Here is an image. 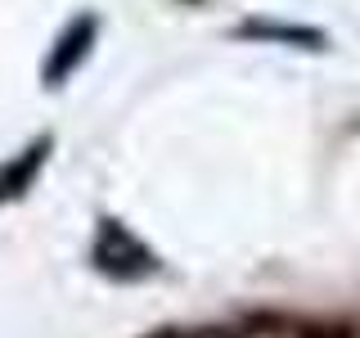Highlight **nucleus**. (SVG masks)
Returning a JSON list of instances; mask_svg holds the SVG:
<instances>
[{
	"label": "nucleus",
	"mask_w": 360,
	"mask_h": 338,
	"mask_svg": "<svg viewBox=\"0 0 360 338\" xmlns=\"http://www.w3.org/2000/svg\"><path fill=\"white\" fill-rule=\"evenodd\" d=\"M95 262H99V270H108V275H117V280H135V275H149L153 270V257L144 253L140 239H131L117 221H104L99 244H95Z\"/></svg>",
	"instance_id": "nucleus-1"
},
{
	"label": "nucleus",
	"mask_w": 360,
	"mask_h": 338,
	"mask_svg": "<svg viewBox=\"0 0 360 338\" xmlns=\"http://www.w3.org/2000/svg\"><path fill=\"white\" fill-rule=\"evenodd\" d=\"M90 41H95V23H90V18H77L72 27H68V37L59 41V50L50 54V63H45V82H50V86H59L63 77H68L77 63L86 59Z\"/></svg>",
	"instance_id": "nucleus-2"
},
{
	"label": "nucleus",
	"mask_w": 360,
	"mask_h": 338,
	"mask_svg": "<svg viewBox=\"0 0 360 338\" xmlns=\"http://www.w3.org/2000/svg\"><path fill=\"white\" fill-rule=\"evenodd\" d=\"M41 163H45V140H41V144H32L27 154L14 158V163L0 172V203H5V199H18L22 189L32 185V176L41 172Z\"/></svg>",
	"instance_id": "nucleus-3"
},
{
	"label": "nucleus",
	"mask_w": 360,
	"mask_h": 338,
	"mask_svg": "<svg viewBox=\"0 0 360 338\" xmlns=\"http://www.w3.org/2000/svg\"><path fill=\"white\" fill-rule=\"evenodd\" d=\"M320 338H324V334H320Z\"/></svg>",
	"instance_id": "nucleus-4"
}]
</instances>
